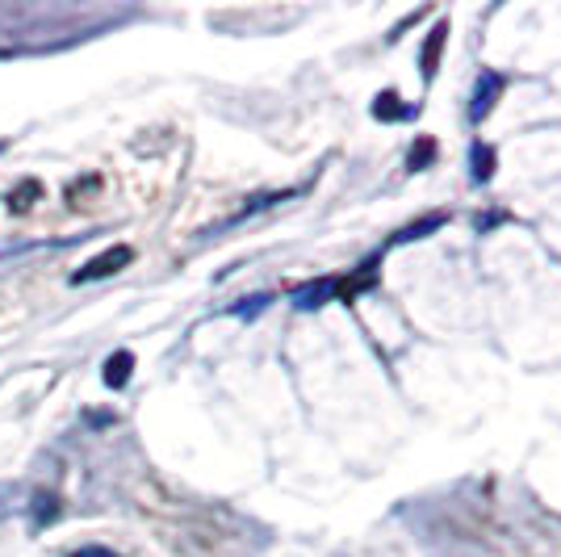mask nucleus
<instances>
[{
	"label": "nucleus",
	"instance_id": "15",
	"mask_svg": "<svg viewBox=\"0 0 561 557\" xmlns=\"http://www.w3.org/2000/svg\"><path fill=\"white\" fill-rule=\"evenodd\" d=\"M72 557H118L113 549H101V545H84V549H76Z\"/></svg>",
	"mask_w": 561,
	"mask_h": 557
},
{
	"label": "nucleus",
	"instance_id": "7",
	"mask_svg": "<svg viewBox=\"0 0 561 557\" xmlns=\"http://www.w3.org/2000/svg\"><path fill=\"white\" fill-rule=\"evenodd\" d=\"M444 43H449V22L440 17L436 26H431L428 43H424V59H419V68H424V80H436V68H440V51H444Z\"/></svg>",
	"mask_w": 561,
	"mask_h": 557
},
{
	"label": "nucleus",
	"instance_id": "8",
	"mask_svg": "<svg viewBox=\"0 0 561 557\" xmlns=\"http://www.w3.org/2000/svg\"><path fill=\"white\" fill-rule=\"evenodd\" d=\"M469 177H474V185H486L495 177V147L481 143V138L469 147Z\"/></svg>",
	"mask_w": 561,
	"mask_h": 557
},
{
	"label": "nucleus",
	"instance_id": "3",
	"mask_svg": "<svg viewBox=\"0 0 561 557\" xmlns=\"http://www.w3.org/2000/svg\"><path fill=\"white\" fill-rule=\"evenodd\" d=\"M503 88H508V80L499 76V72H490V68H481L478 80H474V101H469V122L474 126H481L490 118V109L503 97Z\"/></svg>",
	"mask_w": 561,
	"mask_h": 557
},
{
	"label": "nucleus",
	"instance_id": "10",
	"mask_svg": "<svg viewBox=\"0 0 561 557\" xmlns=\"http://www.w3.org/2000/svg\"><path fill=\"white\" fill-rule=\"evenodd\" d=\"M131 373H134V352H113L106 361V373H101V377H106L109 390H122V386L131 382Z\"/></svg>",
	"mask_w": 561,
	"mask_h": 557
},
{
	"label": "nucleus",
	"instance_id": "12",
	"mask_svg": "<svg viewBox=\"0 0 561 557\" xmlns=\"http://www.w3.org/2000/svg\"><path fill=\"white\" fill-rule=\"evenodd\" d=\"M38 197H42V185H38L34 177H26V181H22V185L13 189V193H9L4 202H9V210H13V214H26L29 206L38 202Z\"/></svg>",
	"mask_w": 561,
	"mask_h": 557
},
{
	"label": "nucleus",
	"instance_id": "1",
	"mask_svg": "<svg viewBox=\"0 0 561 557\" xmlns=\"http://www.w3.org/2000/svg\"><path fill=\"white\" fill-rule=\"evenodd\" d=\"M134 261V247L131 243H113V247H106L101 256H93L84 268H76L72 273V286H88V281H101V277H113V273H122V268Z\"/></svg>",
	"mask_w": 561,
	"mask_h": 557
},
{
	"label": "nucleus",
	"instance_id": "9",
	"mask_svg": "<svg viewBox=\"0 0 561 557\" xmlns=\"http://www.w3.org/2000/svg\"><path fill=\"white\" fill-rule=\"evenodd\" d=\"M449 222V214H428V218H419V222H411V227H402L399 235L390 239L386 247H399V243H411V239H428L431 231H440Z\"/></svg>",
	"mask_w": 561,
	"mask_h": 557
},
{
	"label": "nucleus",
	"instance_id": "11",
	"mask_svg": "<svg viewBox=\"0 0 561 557\" xmlns=\"http://www.w3.org/2000/svg\"><path fill=\"white\" fill-rule=\"evenodd\" d=\"M29 511H34V524H38V529H47V524H54V520H59L63 504H59V495H51V491H34Z\"/></svg>",
	"mask_w": 561,
	"mask_h": 557
},
{
	"label": "nucleus",
	"instance_id": "5",
	"mask_svg": "<svg viewBox=\"0 0 561 557\" xmlns=\"http://www.w3.org/2000/svg\"><path fill=\"white\" fill-rule=\"evenodd\" d=\"M322 302H336V277H319V281H306L294 290L297 311H319Z\"/></svg>",
	"mask_w": 561,
	"mask_h": 557
},
{
	"label": "nucleus",
	"instance_id": "2",
	"mask_svg": "<svg viewBox=\"0 0 561 557\" xmlns=\"http://www.w3.org/2000/svg\"><path fill=\"white\" fill-rule=\"evenodd\" d=\"M386 261V247H377L374 256H365L361 265L352 268V277H336V302H356L365 290L377 286V265Z\"/></svg>",
	"mask_w": 561,
	"mask_h": 557
},
{
	"label": "nucleus",
	"instance_id": "16",
	"mask_svg": "<svg viewBox=\"0 0 561 557\" xmlns=\"http://www.w3.org/2000/svg\"><path fill=\"white\" fill-rule=\"evenodd\" d=\"M0 152H4V143H0Z\"/></svg>",
	"mask_w": 561,
	"mask_h": 557
},
{
	"label": "nucleus",
	"instance_id": "14",
	"mask_svg": "<svg viewBox=\"0 0 561 557\" xmlns=\"http://www.w3.org/2000/svg\"><path fill=\"white\" fill-rule=\"evenodd\" d=\"M268 302H272V293H252V298H243V302H235L227 315H240V318H256L260 311H265Z\"/></svg>",
	"mask_w": 561,
	"mask_h": 557
},
{
	"label": "nucleus",
	"instance_id": "13",
	"mask_svg": "<svg viewBox=\"0 0 561 557\" xmlns=\"http://www.w3.org/2000/svg\"><path fill=\"white\" fill-rule=\"evenodd\" d=\"M431 159H436V143L424 134V138H415V147H411V156H406V168H411V172H424V168H431Z\"/></svg>",
	"mask_w": 561,
	"mask_h": 557
},
{
	"label": "nucleus",
	"instance_id": "6",
	"mask_svg": "<svg viewBox=\"0 0 561 557\" xmlns=\"http://www.w3.org/2000/svg\"><path fill=\"white\" fill-rule=\"evenodd\" d=\"M374 118L377 122H411V118H419V106H406L399 93H377Z\"/></svg>",
	"mask_w": 561,
	"mask_h": 557
},
{
	"label": "nucleus",
	"instance_id": "4",
	"mask_svg": "<svg viewBox=\"0 0 561 557\" xmlns=\"http://www.w3.org/2000/svg\"><path fill=\"white\" fill-rule=\"evenodd\" d=\"M290 197H297V189H281V193H260V197H252L243 210H235L227 222H218V227H210V235H218V231H231V227H240V222H247L252 214H260V210H272L277 202H290Z\"/></svg>",
	"mask_w": 561,
	"mask_h": 557
}]
</instances>
